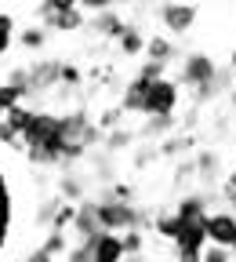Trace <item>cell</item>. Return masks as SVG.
Segmentation results:
<instances>
[{
  "instance_id": "cell-1",
  "label": "cell",
  "mask_w": 236,
  "mask_h": 262,
  "mask_svg": "<svg viewBox=\"0 0 236 262\" xmlns=\"http://www.w3.org/2000/svg\"><path fill=\"white\" fill-rule=\"evenodd\" d=\"M29 11L37 15V26L55 29V33H77L87 26L80 0H44V4H33Z\"/></svg>"
},
{
  "instance_id": "cell-2",
  "label": "cell",
  "mask_w": 236,
  "mask_h": 262,
  "mask_svg": "<svg viewBox=\"0 0 236 262\" xmlns=\"http://www.w3.org/2000/svg\"><path fill=\"white\" fill-rule=\"evenodd\" d=\"M218 70H222V66H218L207 51H193V55H185V62H182L178 88H185V91H200V88H207V84L218 77Z\"/></svg>"
},
{
  "instance_id": "cell-3",
  "label": "cell",
  "mask_w": 236,
  "mask_h": 262,
  "mask_svg": "<svg viewBox=\"0 0 236 262\" xmlns=\"http://www.w3.org/2000/svg\"><path fill=\"white\" fill-rule=\"evenodd\" d=\"M178 102H182V88H178V80H156L153 88H149V98H146V120L149 117H175V110H178Z\"/></svg>"
},
{
  "instance_id": "cell-4",
  "label": "cell",
  "mask_w": 236,
  "mask_h": 262,
  "mask_svg": "<svg viewBox=\"0 0 236 262\" xmlns=\"http://www.w3.org/2000/svg\"><path fill=\"white\" fill-rule=\"evenodd\" d=\"M62 62L65 58H37V62H29L26 70H29V98H40L44 91H51L55 84H62Z\"/></svg>"
},
{
  "instance_id": "cell-5",
  "label": "cell",
  "mask_w": 236,
  "mask_h": 262,
  "mask_svg": "<svg viewBox=\"0 0 236 262\" xmlns=\"http://www.w3.org/2000/svg\"><path fill=\"white\" fill-rule=\"evenodd\" d=\"M156 18H160V26L171 33V37H185V33H193V26L200 18V8L196 4H160Z\"/></svg>"
},
{
  "instance_id": "cell-6",
  "label": "cell",
  "mask_w": 236,
  "mask_h": 262,
  "mask_svg": "<svg viewBox=\"0 0 236 262\" xmlns=\"http://www.w3.org/2000/svg\"><path fill=\"white\" fill-rule=\"evenodd\" d=\"M204 229H207V244L232 248V241H236V211H211Z\"/></svg>"
},
{
  "instance_id": "cell-7",
  "label": "cell",
  "mask_w": 236,
  "mask_h": 262,
  "mask_svg": "<svg viewBox=\"0 0 236 262\" xmlns=\"http://www.w3.org/2000/svg\"><path fill=\"white\" fill-rule=\"evenodd\" d=\"M127 26H131V18H120L116 4H113V8H106V11H98V15L87 22V29H91V33H98V37H106V40H120L124 33H127Z\"/></svg>"
},
{
  "instance_id": "cell-8",
  "label": "cell",
  "mask_w": 236,
  "mask_h": 262,
  "mask_svg": "<svg viewBox=\"0 0 236 262\" xmlns=\"http://www.w3.org/2000/svg\"><path fill=\"white\" fill-rule=\"evenodd\" d=\"M102 233V222H98V201H80L77 204V222H73V237L77 241H91Z\"/></svg>"
},
{
  "instance_id": "cell-9",
  "label": "cell",
  "mask_w": 236,
  "mask_h": 262,
  "mask_svg": "<svg viewBox=\"0 0 236 262\" xmlns=\"http://www.w3.org/2000/svg\"><path fill=\"white\" fill-rule=\"evenodd\" d=\"M149 88H153V84H146V80H138V77H131V80L124 84V91H120V110H124V113H134V117H142V113H146Z\"/></svg>"
},
{
  "instance_id": "cell-10",
  "label": "cell",
  "mask_w": 236,
  "mask_h": 262,
  "mask_svg": "<svg viewBox=\"0 0 236 262\" xmlns=\"http://www.w3.org/2000/svg\"><path fill=\"white\" fill-rule=\"evenodd\" d=\"M204 248H207L204 222H182V233L175 241V251H204Z\"/></svg>"
},
{
  "instance_id": "cell-11",
  "label": "cell",
  "mask_w": 236,
  "mask_h": 262,
  "mask_svg": "<svg viewBox=\"0 0 236 262\" xmlns=\"http://www.w3.org/2000/svg\"><path fill=\"white\" fill-rule=\"evenodd\" d=\"M175 55H178V48H175V40H171V37H149V44H146V58H149V62L171 66V62H175Z\"/></svg>"
},
{
  "instance_id": "cell-12",
  "label": "cell",
  "mask_w": 236,
  "mask_h": 262,
  "mask_svg": "<svg viewBox=\"0 0 236 262\" xmlns=\"http://www.w3.org/2000/svg\"><path fill=\"white\" fill-rule=\"evenodd\" d=\"M218 168H222V157H218L215 149H200V153H196V179H200V182L211 186V182L218 179Z\"/></svg>"
},
{
  "instance_id": "cell-13",
  "label": "cell",
  "mask_w": 236,
  "mask_h": 262,
  "mask_svg": "<svg viewBox=\"0 0 236 262\" xmlns=\"http://www.w3.org/2000/svg\"><path fill=\"white\" fill-rule=\"evenodd\" d=\"M178 124V117H149L146 124H142V131H138V139H156V142H163V139H171V127Z\"/></svg>"
},
{
  "instance_id": "cell-14",
  "label": "cell",
  "mask_w": 236,
  "mask_h": 262,
  "mask_svg": "<svg viewBox=\"0 0 236 262\" xmlns=\"http://www.w3.org/2000/svg\"><path fill=\"white\" fill-rule=\"evenodd\" d=\"M120 44V55H127V58H134V55H146V44H149V37H142V26H127V33L116 40Z\"/></svg>"
},
{
  "instance_id": "cell-15",
  "label": "cell",
  "mask_w": 236,
  "mask_h": 262,
  "mask_svg": "<svg viewBox=\"0 0 236 262\" xmlns=\"http://www.w3.org/2000/svg\"><path fill=\"white\" fill-rule=\"evenodd\" d=\"M156 237H163V241H178V233H182V219L175 215V211H156Z\"/></svg>"
},
{
  "instance_id": "cell-16",
  "label": "cell",
  "mask_w": 236,
  "mask_h": 262,
  "mask_svg": "<svg viewBox=\"0 0 236 262\" xmlns=\"http://www.w3.org/2000/svg\"><path fill=\"white\" fill-rule=\"evenodd\" d=\"M33 117H37V110H33L29 102H22V106H15V110H11V113H8L4 120H8V127L15 131V135L22 139L26 131H29V124H33Z\"/></svg>"
},
{
  "instance_id": "cell-17",
  "label": "cell",
  "mask_w": 236,
  "mask_h": 262,
  "mask_svg": "<svg viewBox=\"0 0 236 262\" xmlns=\"http://www.w3.org/2000/svg\"><path fill=\"white\" fill-rule=\"evenodd\" d=\"M69 233H58V229H48V237L40 241V251L44 255H51V258H58V255H69Z\"/></svg>"
},
{
  "instance_id": "cell-18",
  "label": "cell",
  "mask_w": 236,
  "mask_h": 262,
  "mask_svg": "<svg viewBox=\"0 0 236 262\" xmlns=\"http://www.w3.org/2000/svg\"><path fill=\"white\" fill-rule=\"evenodd\" d=\"M58 196H62V201H69V204L87 201V196H84V182H80L77 175H62V179H58Z\"/></svg>"
},
{
  "instance_id": "cell-19",
  "label": "cell",
  "mask_w": 236,
  "mask_h": 262,
  "mask_svg": "<svg viewBox=\"0 0 236 262\" xmlns=\"http://www.w3.org/2000/svg\"><path fill=\"white\" fill-rule=\"evenodd\" d=\"M18 44H22L26 51H44V44H48V29H44V26H26V29L18 33Z\"/></svg>"
},
{
  "instance_id": "cell-20",
  "label": "cell",
  "mask_w": 236,
  "mask_h": 262,
  "mask_svg": "<svg viewBox=\"0 0 236 262\" xmlns=\"http://www.w3.org/2000/svg\"><path fill=\"white\" fill-rule=\"evenodd\" d=\"M134 139H138V131H124V127H116V131H109V135H106V149H109V153H124V149L134 146Z\"/></svg>"
},
{
  "instance_id": "cell-21",
  "label": "cell",
  "mask_w": 236,
  "mask_h": 262,
  "mask_svg": "<svg viewBox=\"0 0 236 262\" xmlns=\"http://www.w3.org/2000/svg\"><path fill=\"white\" fill-rule=\"evenodd\" d=\"M73 222H77V204L62 201V208L55 211V222H51V229H58V233H69V229H73Z\"/></svg>"
},
{
  "instance_id": "cell-22",
  "label": "cell",
  "mask_w": 236,
  "mask_h": 262,
  "mask_svg": "<svg viewBox=\"0 0 236 262\" xmlns=\"http://www.w3.org/2000/svg\"><path fill=\"white\" fill-rule=\"evenodd\" d=\"M134 77H138V80H146V84L167 80V66H160V62H149V58H142V66H138V70H134Z\"/></svg>"
},
{
  "instance_id": "cell-23",
  "label": "cell",
  "mask_w": 236,
  "mask_h": 262,
  "mask_svg": "<svg viewBox=\"0 0 236 262\" xmlns=\"http://www.w3.org/2000/svg\"><path fill=\"white\" fill-rule=\"evenodd\" d=\"M120 120H124V110H120V102L98 113V127H102L106 135H109V131H116V127H120Z\"/></svg>"
},
{
  "instance_id": "cell-24",
  "label": "cell",
  "mask_w": 236,
  "mask_h": 262,
  "mask_svg": "<svg viewBox=\"0 0 236 262\" xmlns=\"http://www.w3.org/2000/svg\"><path fill=\"white\" fill-rule=\"evenodd\" d=\"M142 248H146V233H142V229H131V233H124V251H127V258L142 255Z\"/></svg>"
},
{
  "instance_id": "cell-25",
  "label": "cell",
  "mask_w": 236,
  "mask_h": 262,
  "mask_svg": "<svg viewBox=\"0 0 236 262\" xmlns=\"http://www.w3.org/2000/svg\"><path fill=\"white\" fill-rule=\"evenodd\" d=\"M232 248H218V244H207L204 248V262H232Z\"/></svg>"
},
{
  "instance_id": "cell-26",
  "label": "cell",
  "mask_w": 236,
  "mask_h": 262,
  "mask_svg": "<svg viewBox=\"0 0 236 262\" xmlns=\"http://www.w3.org/2000/svg\"><path fill=\"white\" fill-rule=\"evenodd\" d=\"M218 196H222V201H225L229 208H236V171H229V175H225V182H222Z\"/></svg>"
},
{
  "instance_id": "cell-27",
  "label": "cell",
  "mask_w": 236,
  "mask_h": 262,
  "mask_svg": "<svg viewBox=\"0 0 236 262\" xmlns=\"http://www.w3.org/2000/svg\"><path fill=\"white\" fill-rule=\"evenodd\" d=\"M15 29H18L15 15L11 11H0V33H4V37H15Z\"/></svg>"
},
{
  "instance_id": "cell-28",
  "label": "cell",
  "mask_w": 236,
  "mask_h": 262,
  "mask_svg": "<svg viewBox=\"0 0 236 262\" xmlns=\"http://www.w3.org/2000/svg\"><path fill=\"white\" fill-rule=\"evenodd\" d=\"M113 196H116V201H127V204H134V186H127V182H116V186H113Z\"/></svg>"
},
{
  "instance_id": "cell-29",
  "label": "cell",
  "mask_w": 236,
  "mask_h": 262,
  "mask_svg": "<svg viewBox=\"0 0 236 262\" xmlns=\"http://www.w3.org/2000/svg\"><path fill=\"white\" fill-rule=\"evenodd\" d=\"M11 44H15V37H4V33H0V58L11 51Z\"/></svg>"
},
{
  "instance_id": "cell-30",
  "label": "cell",
  "mask_w": 236,
  "mask_h": 262,
  "mask_svg": "<svg viewBox=\"0 0 236 262\" xmlns=\"http://www.w3.org/2000/svg\"><path fill=\"white\" fill-rule=\"evenodd\" d=\"M26 262H55V258H51V255H44V251H40V248H37V251H33V255H29V258H26Z\"/></svg>"
},
{
  "instance_id": "cell-31",
  "label": "cell",
  "mask_w": 236,
  "mask_h": 262,
  "mask_svg": "<svg viewBox=\"0 0 236 262\" xmlns=\"http://www.w3.org/2000/svg\"><path fill=\"white\" fill-rule=\"evenodd\" d=\"M229 70H232V73H236V48H232V51H229Z\"/></svg>"
},
{
  "instance_id": "cell-32",
  "label": "cell",
  "mask_w": 236,
  "mask_h": 262,
  "mask_svg": "<svg viewBox=\"0 0 236 262\" xmlns=\"http://www.w3.org/2000/svg\"><path fill=\"white\" fill-rule=\"evenodd\" d=\"M229 106H232V110H236V88H232V91H229Z\"/></svg>"
},
{
  "instance_id": "cell-33",
  "label": "cell",
  "mask_w": 236,
  "mask_h": 262,
  "mask_svg": "<svg viewBox=\"0 0 236 262\" xmlns=\"http://www.w3.org/2000/svg\"><path fill=\"white\" fill-rule=\"evenodd\" d=\"M124 262H146V255H134V258H124Z\"/></svg>"
},
{
  "instance_id": "cell-34",
  "label": "cell",
  "mask_w": 236,
  "mask_h": 262,
  "mask_svg": "<svg viewBox=\"0 0 236 262\" xmlns=\"http://www.w3.org/2000/svg\"><path fill=\"white\" fill-rule=\"evenodd\" d=\"M232 255H236V241H232Z\"/></svg>"
},
{
  "instance_id": "cell-35",
  "label": "cell",
  "mask_w": 236,
  "mask_h": 262,
  "mask_svg": "<svg viewBox=\"0 0 236 262\" xmlns=\"http://www.w3.org/2000/svg\"><path fill=\"white\" fill-rule=\"evenodd\" d=\"M0 120H4V110H0Z\"/></svg>"
}]
</instances>
